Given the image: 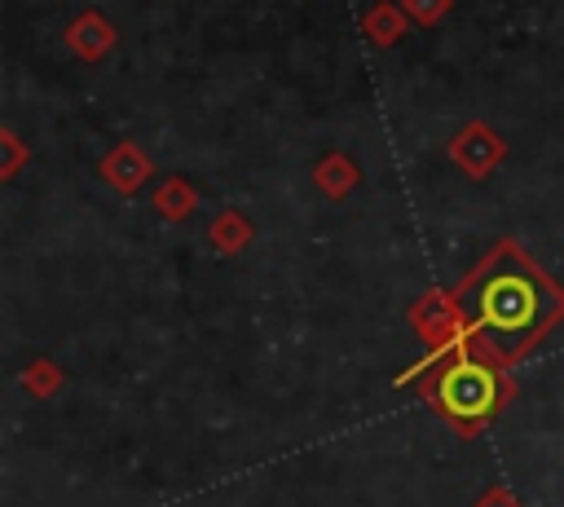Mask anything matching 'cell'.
<instances>
[{
  "mask_svg": "<svg viewBox=\"0 0 564 507\" xmlns=\"http://www.w3.org/2000/svg\"><path fill=\"white\" fill-rule=\"evenodd\" d=\"M458 313L480 344L511 357L560 313V295L533 265L502 251L458 291Z\"/></svg>",
  "mask_w": 564,
  "mask_h": 507,
  "instance_id": "6da1fadb",
  "label": "cell"
},
{
  "mask_svg": "<svg viewBox=\"0 0 564 507\" xmlns=\"http://www.w3.org/2000/svg\"><path fill=\"white\" fill-rule=\"evenodd\" d=\"M436 397L454 419H485L498 397V379L476 362H454L436 379Z\"/></svg>",
  "mask_w": 564,
  "mask_h": 507,
  "instance_id": "7a4b0ae2",
  "label": "cell"
}]
</instances>
